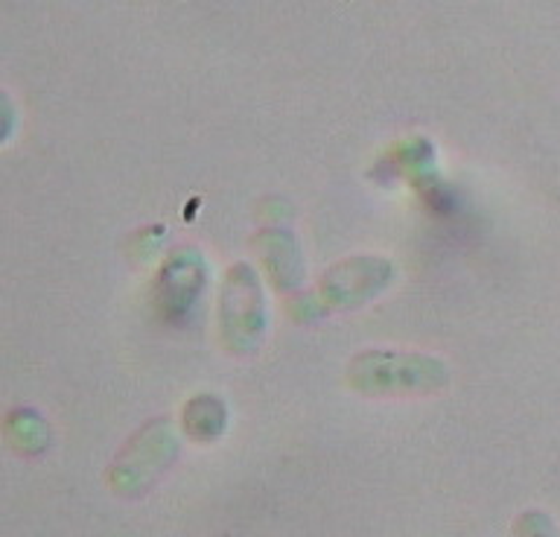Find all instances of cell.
Wrapping results in <instances>:
<instances>
[{
	"mask_svg": "<svg viewBox=\"0 0 560 537\" xmlns=\"http://www.w3.org/2000/svg\"><path fill=\"white\" fill-rule=\"evenodd\" d=\"M350 386L371 397L388 395H432L446 386L444 362L420 353H359L348 369Z\"/></svg>",
	"mask_w": 560,
	"mask_h": 537,
	"instance_id": "obj_1",
	"label": "cell"
},
{
	"mask_svg": "<svg viewBox=\"0 0 560 537\" xmlns=\"http://www.w3.org/2000/svg\"><path fill=\"white\" fill-rule=\"evenodd\" d=\"M178 456V439H175L170 421H152L129 439L108 470V482L120 497H140L147 493Z\"/></svg>",
	"mask_w": 560,
	"mask_h": 537,
	"instance_id": "obj_2",
	"label": "cell"
},
{
	"mask_svg": "<svg viewBox=\"0 0 560 537\" xmlns=\"http://www.w3.org/2000/svg\"><path fill=\"white\" fill-rule=\"evenodd\" d=\"M225 421H228L225 406H222V400H217V397L201 395L184 406V415H182L184 432H187L192 441H199V444L217 441L219 435L225 432Z\"/></svg>",
	"mask_w": 560,
	"mask_h": 537,
	"instance_id": "obj_3",
	"label": "cell"
},
{
	"mask_svg": "<svg viewBox=\"0 0 560 537\" xmlns=\"http://www.w3.org/2000/svg\"><path fill=\"white\" fill-rule=\"evenodd\" d=\"M514 537H558V528L546 511L528 509L514 520Z\"/></svg>",
	"mask_w": 560,
	"mask_h": 537,
	"instance_id": "obj_4",
	"label": "cell"
}]
</instances>
